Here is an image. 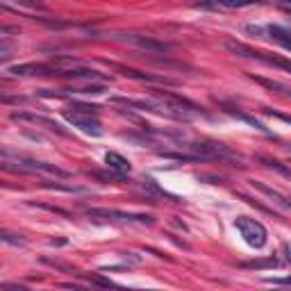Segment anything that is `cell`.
Masks as SVG:
<instances>
[{"instance_id": "6da1fadb", "label": "cell", "mask_w": 291, "mask_h": 291, "mask_svg": "<svg viewBox=\"0 0 291 291\" xmlns=\"http://www.w3.org/2000/svg\"><path fill=\"white\" fill-rule=\"evenodd\" d=\"M0 164L5 171H14L21 173V175H50V178H71V171L57 166V164H48V162H39V159H32V157L18 155V152H11L9 148H2L0 152Z\"/></svg>"}, {"instance_id": "7a4b0ae2", "label": "cell", "mask_w": 291, "mask_h": 291, "mask_svg": "<svg viewBox=\"0 0 291 291\" xmlns=\"http://www.w3.org/2000/svg\"><path fill=\"white\" fill-rule=\"evenodd\" d=\"M150 98H155V100H159V103L173 107L175 112L180 114V119H182V121H191V119H196V116H205V112H203V107H200V105H196L194 100H189V98L178 96V93L162 91V89H152Z\"/></svg>"}, {"instance_id": "3957f363", "label": "cell", "mask_w": 291, "mask_h": 291, "mask_svg": "<svg viewBox=\"0 0 291 291\" xmlns=\"http://www.w3.org/2000/svg\"><path fill=\"white\" fill-rule=\"evenodd\" d=\"M86 216L96 221H109V223H139V225H152L155 218L150 214H132V212L121 210H107V207H89Z\"/></svg>"}, {"instance_id": "277c9868", "label": "cell", "mask_w": 291, "mask_h": 291, "mask_svg": "<svg viewBox=\"0 0 291 291\" xmlns=\"http://www.w3.org/2000/svg\"><path fill=\"white\" fill-rule=\"evenodd\" d=\"M62 116L69 121L73 128L82 130L84 135L89 137H103V125L98 121V114H91V112H80V109H73L69 105L66 109H62Z\"/></svg>"}, {"instance_id": "5b68a950", "label": "cell", "mask_w": 291, "mask_h": 291, "mask_svg": "<svg viewBox=\"0 0 291 291\" xmlns=\"http://www.w3.org/2000/svg\"><path fill=\"white\" fill-rule=\"evenodd\" d=\"M234 227L239 230V234L248 246H253V248H264L266 246L269 234H266V227L259 221H255L250 216H239V218H234Z\"/></svg>"}, {"instance_id": "8992f818", "label": "cell", "mask_w": 291, "mask_h": 291, "mask_svg": "<svg viewBox=\"0 0 291 291\" xmlns=\"http://www.w3.org/2000/svg\"><path fill=\"white\" fill-rule=\"evenodd\" d=\"M116 39L130 43V46H137V48L146 50V53H168L171 50V43L159 41L155 37H146V34H119Z\"/></svg>"}, {"instance_id": "52a82bcc", "label": "cell", "mask_w": 291, "mask_h": 291, "mask_svg": "<svg viewBox=\"0 0 291 291\" xmlns=\"http://www.w3.org/2000/svg\"><path fill=\"white\" fill-rule=\"evenodd\" d=\"M7 73L14 77H32V75H57V71L50 62L41 64V62H30V64H16L9 66Z\"/></svg>"}, {"instance_id": "ba28073f", "label": "cell", "mask_w": 291, "mask_h": 291, "mask_svg": "<svg viewBox=\"0 0 291 291\" xmlns=\"http://www.w3.org/2000/svg\"><path fill=\"white\" fill-rule=\"evenodd\" d=\"M11 121H21V123H32V125H39V128H46L50 130V132H55V135H62V137H69V132H66L64 128H62L57 121L53 119H46V116H39V114H30V112H14L9 116Z\"/></svg>"}, {"instance_id": "9c48e42d", "label": "cell", "mask_w": 291, "mask_h": 291, "mask_svg": "<svg viewBox=\"0 0 291 291\" xmlns=\"http://www.w3.org/2000/svg\"><path fill=\"white\" fill-rule=\"evenodd\" d=\"M109 64V62H107ZM112 69H116V71H121L125 77H135V80H141V82H159V84H168V86H173V84H178V80H171V77H166V75H152V73H144V71H137V69H128V66H121V64H109Z\"/></svg>"}, {"instance_id": "30bf717a", "label": "cell", "mask_w": 291, "mask_h": 291, "mask_svg": "<svg viewBox=\"0 0 291 291\" xmlns=\"http://www.w3.org/2000/svg\"><path fill=\"white\" fill-rule=\"evenodd\" d=\"M139 189L144 191L146 196H150V198H162V200H168V203H182L178 196L168 194L166 189H162L159 184L155 182V180H150V178H146L144 182H139Z\"/></svg>"}, {"instance_id": "8fae6325", "label": "cell", "mask_w": 291, "mask_h": 291, "mask_svg": "<svg viewBox=\"0 0 291 291\" xmlns=\"http://www.w3.org/2000/svg\"><path fill=\"white\" fill-rule=\"evenodd\" d=\"M250 184H253L257 191H262L264 196H269L271 198V203H275V205H280L282 210H291V196H285V194H280L278 189H271V187H266L264 182H257V180H250Z\"/></svg>"}, {"instance_id": "7c38bea8", "label": "cell", "mask_w": 291, "mask_h": 291, "mask_svg": "<svg viewBox=\"0 0 291 291\" xmlns=\"http://www.w3.org/2000/svg\"><path fill=\"white\" fill-rule=\"evenodd\" d=\"M257 2L259 0H203L198 5L210 7V9H241V7H250Z\"/></svg>"}, {"instance_id": "4fadbf2b", "label": "cell", "mask_w": 291, "mask_h": 291, "mask_svg": "<svg viewBox=\"0 0 291 291\" xmlns=\"http://www.w3.org/2000/svg\"><path fill=\"white\" fill-rule=\"evenodd\" d=\"M225 48L230 50L232 55H239V57L255 60V62H262V55H264V53H257L255 48H250V46H246V43L234 41V39H227V41H225Z\"/></svg>"}, {"instance_id": "5bb4252c", "label": "cell", "mask_w": 291, "mask_h": 291, "mask_svg": "<svg viewBox=\"0 0 291 291\" xmlns=\"http://www.w3.org/2000/svg\"><path fill=\"white\" fill-rule=\"evenodd\" d=\"M221 107H223V112H225V114H230V116H234V119H239V121H243V123L253 125L255 130H259V132H264V135H271L269 130L264 128V123H262V121H257L255 116H250V114H246V112H239V107H230V105H223V103H221Z\"/></svg>"}, {"instance_id": "9a60e30c", "label": "cell", "mask_w": 291, "mask_h": 291, "mask_svg": "<svg viewBox=\"0 0 291 291\" xmlns=\"http://www.w3.org/2000/svg\"><path fill=\"white\" fill-rule=\"evenodd\" d=\"M105 164H107L109 168H114V171H119V173H130V168H132L123 155H119V152H114V150L105 152Z\"/></svg>"}, {"instance_id": "2e32d148", "label": "cell", "mask_w": 291, "mask_h": 291, "mask_svg": "<svg viewBox=\"0 0 291 291\" xmlns=\"http://www.w3.org/2000/svg\"><path fill=\"white\" fill-rule=\"evenodd\" d=\"M253 77L257 84H262V86H266V89H271V91H278V93H285V96H289V91H291V86H287V84H282V82H275V80H266V77H259V75H250Z\"/></svg>"}, {"instance_id": "e0dca14e", "label": "cell", "mask_w": 291, "mask_h": 291, "mask_svg": "<svg viewBox=\"0 0 291 291\" xmlns=\"http://www.w3.org/2000/svg\"><path fill=\"white\" fill-rule=\"evenodd\" d=\"M257 159H259V162H264V166L273 168V171H278L280 175H285V178H289V180H291V168H287L285 164H280L278 159H273V157H266V155H259Z\"/></svg>"}, {"instance_id": "ac0fdd59", "label": "cell", "mask_w": 291, "mask_h": 291, "mask_svg": "<svg viewBox=\"0 0 291 291\" xmlns=\"http://www.w3.org/2000/svg\"><path fill=\"white\" fill-rule=\"evenodd\" d=\"M25 18H30V21H34V23H41V25H46V27H57V30H64V27H71V23H66V21H60V18H43V16H30V14H25Z\"/></svg>"}, {"instance_id": "d6986e66", "label": "cell", "mask_w": 291, "mask_h": 291, "mask_svg": "<svg viewBox=\"0 0 291 291\" xmlns=\"http://www.w3.org/2000/svg\"><path fill=\"white\" fill-rule=\"evenodd\" d=\"M282 262L275 257H269V259H257V262H243V269H275V266H280Z\"/></svg>"}, {"instance_id": "ffe728a7", "label": "cell", "mask_w": 291, "mask_h": 291, "mask_svg": "<svg viewBox=\"0 0 291 291\" xmlns=\"http://www.w3.org/2000/svg\"><path fill=\"white\" fill-rule=\"evenodd\" d=\"M91 175H93V178H98V180H103V182H125L123 173L114 171V168L109 173H105V171H91Z\"/></svg>"}, {"instance_id": "44dd1931", "label": "cell", "mask_w": 291, "mask_h": 291, "mask_svg": "<svg viewBox=\"0 0 291 291\" xmlns=\"http://www.w3.org/2000/svg\"><path fill=\"white\" fill-rule=\"evenodd\" d=\"M262 62H264V64H271V66H278V69L287 71V73H291V60H285V57H266V55H262Z\"/></svg>"}, {"instance_id": "7402d4cb", "label": "cell", "mask_w": 291, "mask_h": 291, "mask_svg": "<svg viewBox=\"0 0 291 291\" xmlns=\"http://www.w3.org/2000/svg\"><path fill=\"white\" fill-rule=\"evenodd\" d=\"M2 5H9V2H16L18 7H27V9H41L46 11V5H43L41 0H0Z\"/></svg>"}, {"instance_id": "603a6c76", "label": "cell", "mask_w": 291, "mask_h": 291, "mask_svg": "<svg viewBox=\"0 0 291 291\" xmlns=\"http://www.w3.org/2000/svg\"><path fill=\"white\" fill-rule=\"evenodd\" d=\"M75 275H82V278H86L91 285H98V287H119L116 282L107 280V278H103V275H86V273H75Z\"/></svg>"}, {"instance_id": "cb8c5ba5", "label": "cell", "mask_w": 291, "mask_h": 291, "mask_svg": "<svg viewBox=\"0 0 291 291\" xmlns=\"http://www.w3.org/2000/svg\"><path fill=\"white\" fill-rule=\"evenodd\" d=\"M0 239L5 243H11V246H25V239L18 237V234H11V232H7V230L0 232Z\"/></svg>"}, {"instance_id": "d4e9b609", "label": "cell", "mask_w": 291, "mask_h": 291, "mask_svg": "<svg viewBox=\"0 0 291 291\" xmlns=\"http://www.w3.org/2000/svg\"><path fill=\"white\" fill-rule=\"evenodd\" d=\"M41 262H43V264H50V266H55V269H60V271H66V273H75V269H73V266L64 264V262H57V259H48V257H43Z\"/></svg>"}, {"instance_id": "484cf974", "label": "cell", "mask_w": 291, "mask_h": 291, "mask_svg": "<svg viewBox=\"0 0 291 291\" xmlns=\"http://www.w3.org/2000/svg\"><path fill=\"white\" fill-rule=\"evenodd\" d=\"M11 57V43L7 41V37H2L0 41V62H7Z\"/></svg>"}, {"instance_id": "4316f807", "label": "cell", "mask_w": 291, "mask_h": 291, "mask_svg": "<svg viewBox=\"0 0 291 291\" xmlns=\"http://www.w3.org/2000/svg\"><path fill=\"white\" fill-rule=\"evenodd\" d=\"M71 107L80 109V112H91V114L100 112V107H98V105H86V103H77V100H73V103H71Z\"/></svg>"}, {"instance_id": "83f0119b", "label": "cell", "mask_w": 291, "mask_h": 291, "mask_svg": "<svg viewBox=\"0 0 291 291\" xmlns=\"http://www.w3.org/2000/svg\"><path fill=\"white\" fill-rule=\"evenodd\" d=\"M264 114L266 116H273V119H280V121H285V123L291 125V114H282V112H275V109H264Z\"/></svg>"}, {"instance_id": "f1b7e54d", "label": "cell", "mask_w": 291, "mask_h": 291, "mask_svg": "<svg viewBox=\"0 0 291 291\" xmlns=\"http://www.w3.org/2000/svg\"><path fill=\"white\" fill-rule=\"evenodd\" d=\"M266 282H271V285H291V275H287V278H266Z\"/></svg>"}, {"instance_id": "f546056e", "label": "cell", "mask_w": 291, "mask_h": 291, "mask_svg": "<svg viewBox=\"0 0 291 291\" xmlns=\"http://www.w3.org/2000/svg\"><path fill=\"white\" fill-rule=\"evenodd\" d=\"M0 289H14V291H25V287H21V285H11V282H2V285H0Z\"/></svg>"}, {"instance_id": "4dcf8cb0", "label": "cell", "mask_w": 291, "mask_h": 291, "mask_svg": "<svg viewBox=\"0 0 291 291\" xmlns=\"http://www.w3.org/2000/svg\"><path fill=\"white\" fill-rule=\"evenodd\" d=\"M282 255H285V259L291 264V243H282Z\"/></svg>"}, {"instance_id": "1f68e13d", "label": "cell", "mask_w": 291, "mask_h": 291, "mask_svg": "<svg viewBox=\"0 0 291 291\" xmlns=\"http://www.w3.org/2000/svg\"><path fill=\"white\" fill-rule=\"evenodd\" d=\"M0 32H2V34H18V27H9V25H2V27H0Z\"/></svg>"}, {"instance_id": "d6a6232c", "label": "cell", "mask_w": 291, "mask_h": 291, "mask_svg": "<svg viewBox=\"0 0 291 291\" xmlns=\"http://www.w3.org/2000/svg\"><path fill=\"white\" fill-rule=\"evenodd\" d=\"M280 9H285V11H289V14H291V0H282V2H280Z\"/></svg>"}]
</instances>
